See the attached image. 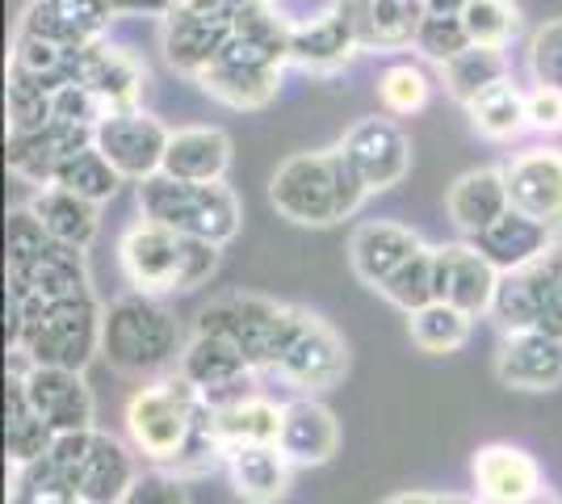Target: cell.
<instances>
[{
    "mask_svg": "<svg viewBox=\"0 0 562 504\" xmlns=\"http://www.w3.org/2000/svg\"><path fill=\"white\" fill-rule=\"evenodd\" d=\"M529 504H562V501L554 496V492H538V496H533Z\"/></svg>",
    "mask_w": 562,
    "mask_h": 504,
    "instance_id": "obj_54",
    "label": "cell"
},
{
    "mask_svg": "<svg viewBox=\"0 0 562 504\" xmlns=\"http://www.w3.org/2000/svg\"><path fill=\"white\" fill-rule=\"evenodd\" d=\"M89 144H93L89 126L50 119L47 126H34V131H9L4 160H9V172L30 186H55V172L64 168V160Z\"/></svg>",
    "mask_w": 562,
    "mask_h": 504,
    "instance_id": "obj_17",
    "label": "cell"
},
{
    "mask_svg": "<svg viewBox=\"0 0 562 504\" xmlns=\"http://www.w3.org/2000/svg\"><path fill=\"white\" fill-rule=\"evenodd\" d=\"M432 261H437V299L462 307L467 315L492 312L499 269L474 244H441L432 248Z\"/></svg>",
    "mask_w": 562,
    "mask_h": 504,
    "instance_id": "obj_21",
    "label": "cell"
},
{
    "mask_svg": "<svg viewBox=\"0 0 562 504\" xmlns=\"http://www.w3.org/2000/svg\"><path fill=\"white\" fill-rule=\"evenodd\" d=\"M177 374H186L189 383L211 400V408H227L235 400L252 395V361L244 358L232 340L214 333H193V340L181 349Z\"/></svg>",
    "mask_w": 562,
    "mask_h": 504,
    "instance_id": "obj_13",
    "label": "cell"
},
{
    "mask_svg": "<svg viewBox=\"0 0 562 504\" xmlns=\"http://www.w3.org/2000/svg\"><path fill=\"white\" fill-rule=\"evenodd\" d=\"M114 22L110 0H30L18 34H34L64 47H93Z\"/></svg>",
    "mask_w": 562,
    "mask_h": 504,
    "instance_id": "obj_19",
    "label": "cell"
},
{
    "mask_svg": "<svg viewBox=\"0 0 562 504\" xmlns=\"http://www.w3.org/2000/svg\"><path fill=\"white\" fill-rule=\"evenodd\" d=\"M101 320H105V307L97 303L93 294L55 299V303H30L25 307L22 345L13 354H25L34 366L85 370L101 354Z\"/></svg>",
    "mask_w": 562,
    "mask_h": 504,
    "instance_id": "obj_7",
    "label": "cell"
},
{
    "mask_svg": "<svg viewBox=\"0 0 562 504\" xmlns=\"http://www.w3.org/2000/svg\"><path fill=\"white\" fill-rule=\"evenodd\" d=\"M227 168H232L227 131H218V126H186V131H172L160 172L181 177V181H223Z\"/></svg>",
    "mask_w": 562,
    "mask_h": 504,
    "instance_id": "obj_32",
    "label": "cell"
},
{
    "mask_svg": "<svg viewBox=\"0 0 562 504\" xmlns=\"http://www.w3.org/2000/svg\"><path fill=\"white\" fill-rule=\"evenodd\" d=\"M541 261H546V269L559 278V287H562V236H554V244L541 253Z\"/></svg>",
    "mask_w": 562,
    "mask_h": 504,
    "instance_id": "obj_51",
    "label": "cell"
},
{
    "mask_svg": "<svg viewBox=\"0 0 562 504\" xmlns=\"http://www.w3.org/2000/svg\"><path fill=\"white\" fill-rule=\"evenodd\" d=\"M470 43V30L462 22V13H432V9H424L420 18V30H416V51L428 55V59H437V64H449L453 55H462Z\"/></svg>",
    "mask_w": 562,
    "mask_h": 504,
    "instance_id": "obj_44",
    "label": "cell"
},
{
    "mask_svg": "<svg viewBox=\"0 0 562 504\" xmlns=\"http://www.w3.org/2000/svg\"><path fill=\"white\" fill-rule=\"evenodd\" d=\"M432 97V80L420 64H391L378 76V101L386 105V114H420Z\"/></svg>",
    "mask_w": 562,
    "mask_h": 504,
    "instance_id": "obj_43",
    "label": "cell"
},
{
    "mask_svg": "<svg viewBox=\"0 0 562 504\" xmlns=\"http://www.w3.org/2000/svg\"><path fill=\"white\" fill-rule=\"evenodd\" d=\"M420 248H424V240L412 232V227H403V223H391V219L361 223L349 240L352 273H357L366 287L378 290L391 273H395L398 265L407 261V257H416Z\"/></svg>",
    "mask_w": 562,
    "mask_h": 504,
    "instance_id": "obj_25",
    "label": "cell"
},
{
    "mask_svg": "<svg viewBox=\"0 0 562 504\" xmlns=\"http://www.w3.org/2000/svg\"><path fill=\"white\" fill-rule=\"evenodd\" d=\"M50 441H55V433L47 429V421L30 404L25 379H22V361L13 354L9 383H4V455H9L13 467H25V462L47 455Z\"/></svg>",
    "mask_w": 562,
    "mask_h": 504,
    "instance_id": "obj_33",
    "label": "cell"
},
{
    "mask_svg": "<svg viewBox=\"0 0 562 504\" xmlns=\"http://www.w3.org/2000/svg\"><path fill=\"white\" fill-rule=\"evenodd\" d=\"M357 51H361L357 47V34H352L349 22L336 9L311 18V22L290 25V64L311 76L340 72Z\"/></svg>",
    "mask_w": 562,
    "mask_h": 504,
    "instance_id": "obj_28",
    "label": "cell"
},
{
    "mask_svg": "<svg viewBox=\"0 0 562 504\" xmlns=\"http://www.w3.org/2000/svg\"><path fill=\"white\" fill-rule=\"evenodd\" d=\"M378 294L386 299V303H395L398 312H420L428 307L432 299H437V261H432V248L424 244L416 257H407V261L398 265L395 273L378 287Z\"/></svg>",
    "mask_w": 562,
    "mask_h": 504,
    "instance_id": "obj_41",
    "label": "cell"
},
{
    "mask_svg": "<svg viewBox=\"0 0 562 504\" xmlns=\"http://www.w3.org/2000/svg\"><path fill=\"white\" fill-rule=\"evenodd\" d=\"M30 211L38 215V223L47 227L55 240L71 244V248H89L97 240V232H101L97 202L64 190V186H43V190L30 198Z\"/></svg>",
    "mask_w": 562,
    "mask_h": 504,
    "instance_id": "obj_34",
    "label": "cell"
},
{
    "mask_svg": "<svg viewBox=\"0 0 562 504\" xmlns=\"http://www.w3.org/2000/svg\"><path fill=\"white\" fill-rule=\"evenodd\" d=\"M47 455L68 471L85 504H117L131 492V483L139 480L131 450L101 429L55 433Z\"/></svg>",
    "mask_w": 562,
    "mask_h": 504,
    "instance_id": "obj_8",
    "label": "cell"
},
{
    "mask_svg": "<svg viewBox=\"0 0 562 504\" xmlns=\"http://www.w3.org/2000/svg\"><path fill=\"white\" fill-rule=\"evenodd\" d=\"M441 80H446V93L453 101L470 105L479 93H487L492 85L508 80V55L504 47H467L462 55H453L449 64H441Z\"/></svg>",
    "mask_w": 562,
    "mask_h": 504,
    "instance_id": "obj_36",
    "label": "cell"
},
{
    "mask_svg": "<svg viewBox=\"0 0 562 504\" xmlns=\"http://www.w3.org/2000/svg\"><path fill=\"white\" fill-rule=\"evenodd\" d=\"M9 504H85L80 488L71 483V475L55 462L50 455L34 458L18 467L13 488H9Z\"/></svg>",
    "mask_w": 562,
    "mask_h": 504,
    "instance_id": "obj_40",
    "label": "cell"
},
{
    "mask_svg": "<svg viewBox=\"0 0 562 504\" xmlns=\"http://www.w3.org/2000/svg\"><path fill=\"white\" fill-rule=\"evenodd\" d=\"M336 13L349 22L361 51H398L416 43L420 0H336Z\"/></svg>",
    "mask_w": 562,
    "mask_h": 504,
    "instance_id": "obj_23",
    "label": "cell"
},
{
    "mask_svg": "<svg viewBox=\"0 0 562 504\" xmlns=\"http://www.w3.org/2000/svg\"><path fill=\"white\" fill-rule=\"evenodd\" d=\"M117 504H189L186 483L177 471H139V480L131 483V492Z\"/></svg>",
    "mask_w": 562,
    "mask_h": 504,
    "instance_id": "obj_48",
    "label": "cell"
},
{
    "mask_svg": "<svg viewBox=\"0 0 562 504\" xmlns=\"http://www.w3.org/2000/svg\"><path fill=\"white\" fill-rule=\"evenodd\" d=\"M336 147H340L345 160L361 172V181L370 186V193L395 190L398 181L407 177V168H412V144H407V135L398 131V122H391V119L352 122L349 131H345V139Z\"/></svg>",
    "mask_w": 562,
    "mask_h": 504,
    "instance_id": "obj_16",
    "label": "cell"
},
{
    "mask_svg": "<svg viewBox=\"0 0 562 504\" xmlns=\"http://www.w3.org/2000/svg\"><path fill=\"white\" fill-rule=\"evenodd\" d=\"M218 257H223V244L172 232L151 219L126 227V236L117 244L126 282L147 294H186V290L206 287L218 269Z\"/></svg>",
    "mask_w": 562,
    "mask_h": 504,
    "instance_id": "obj_3",
    "label": "cell"
},
{
    "mask_svg": "<svg viewBox=\"0 0 562 504\" xmlns=\"http://www.w3.org/2000/svg\"><path fill=\"white\" fill-rule=\"evenodd\" d=\"M122 181H126V177L110 165V156H105L97 144L71 152L68 160H64V168L55 172V186L80 193V198H89V202H97V206H101V202H110Z\"/></svg>",
    "mask_w": 562,
    "mask_h": 504,
    "instance_id": "obj_39",
    "label": "cell"
},
{
    "mask_svg": "<svg viewBox=\"0 0 562 504\" xmlns=\"http://www.w3.org/2000/svg\"><path fill=\"white\" fill-rule=\"evenodd\" d=\"M278 446L294 467H324L340 446V425L319 400H290L281 408Z\"/></svg>",
    "mask_w": 562,
    "mask_h": 504,
    "instance_id": "obj_26",
    "label": "cell"
},
{
    "mask_svg": "<svg viewBox=\"0 0 562 504\" xmlns=\"http://www.w3.org/2000/svg\"><path fill=\"white\" fill-rule=\"evenodd\" d=\"M22 361V379L25 395L34 412L47 421L50 433H76V429H93L97 400L85 374L80 370H64V366H34V361L18 354Z\"/></svg>",
    "mask_w": 562,
    "mask_h": 504,
    "instance_id": "obj_14",
    "label": "cell"
},
{
    "mask_svg": "<svg viewBox=\"0 0 562 504\" xmlns=\"http://www.w3.org/2000/svg\"><path fill=\"white\" fill-rule=\"evenodd\" d=\"M474 488L483 504H529L541 488V467L520 446H483L474 455Z\"/></svg>",
    "mask_w": 562,
    "mask_h": 504,
    "instance_id": "obj_24",
    "label": "cell"
},
{
    "mask_svg": "<svg viewBox=\"0 0 562 504\" xmlns=\"http://www.w3.org/2000/svg\"><path fill=\"white\" fill-rule=\"evenodd\" d=\"M4 290L18 294L25 307L30 303H55V299L93 294L85 248H71V244H59L50 236L38 253L18 257V261H4Z\"/></svg>",
    "mask_w": 562,
    "mask_h": 504,
    "instance_id": "obj_11",
    "label": "cell"
},
{
    "mask_svg": "<svg viewBox=\"0 0 562 504\" xmlns=\"http://www.w3.org/2000/svg\"><path fill=\"white\" fill-rule=\"evenodd\" d=\"M218 421V437L223 446H265V441H278L281 433V408L260 400V395H244L227 408H214Z\"/></svg>",
    "mask_w": 562,
    "mask_h": 504,
    "instance_id": "obj_37",
    "label": "cell"
},
{
    "mask_svg": "<svg viewBox=\"0 0 562 504\" xmlns=\"http://www.w3.org/2000/svg\"><path fill=\"white\" fill-rule=\"evenodd\" d=\"M80 80L110 105V114H122V110H139V97L147 89V68L126 47H110L101 38L85 55Z\"/></svg>",
    "mask_w": 562,
    "mask_h": 504,
    "instance_id": "obj_29",
    "label": "cell"
},
{
    "mask_svg": "<svg viewBox=\"0 0 562 504\" xmlns=\"http://www.w3.org/2000/svg\"><path fill=\"white\" fill-rule=\"evenodd\" d=\"M495 379L513 391H554L562 383V336L504 333L495 354Z\"/></svg>",
    "mask_w": 562,
    "mask_h": 504,
    "instance_id": "obj_22",
    "label": "cell"
},
{
    "mask_svg": "<svg viewBox=\"0 0 562 504\" xmlns=\"http://www.w3.org/2000/svg\"><path fill=\"white\" fill-rule=\"evenodd\" d=\"M303 315L306 312H299V307L273 303L265 294H223L211 307L198 312L193 333L223 336L252 361V370H273L281 354L290 349L294 333L303 328Z\"/></svg>",
    "mask_w": 562,
    "mask_h": 504,
    "instance_id": "obj_6",
    "label": "cell"
},
{
    "mask_svg": "<svg viewBox=\"0 0 562 504\" xmlns=\"http://www.w3.org/2000/svg\"><path fill=\"white\" fill-rule=\"evenodd\" d=\"M492 315L504 333H550L562 336V287L546 269V261H533L513 273H499V287L492 299Z\"/></svg>",
    "mask_w": 562,
    "mask_h": 504,
    "instance_id": "obj_10",
    "label": "cell"
},
{
    "mask_svg": "<svg viewBox=\"0 0 562 504\" xmlns=\"http://www.w3.org/2000/svg\"><path fill=\"white\" fill-rule=\"evenodd\" d=\"M126 433L143 458L172 467L177 475H206L227 462L211 400L186 374L139 387L126 404Z\"/></svg>",
    "mask_w": 562,
    "mask_h": 504,
    "instance_id": "obj_1",
    "label": "cell"
},
{
    "mask_svg": "<svg viewBox=\"0 0 562 504\" xmlns=\"http://www.w3.org/2000/svg\"><path fill=\"white\" fill-rule=\"evenodd\" d=\"M470 320L462 307H453L446 299H432L428 307L407 315V328H412V345L424 354H453L470 340Z\"/></svg>",
    "mask_w": 562,
    "mask_h": 504,
    "instance_id": "obj_38",
    "label": "cell"
},
{
    "mask_svg": "<svg viewBox=\"0 0 562 504\" xmlns=\"http://www.w3.org/2000/svg\"><path fill=\"white\" fill-rule=\"evenodd\" d=\"M470 244H474L499 273H513V269H525V265L541 261V253L554 244V227H546L538 219L520 215L516 206H508L492 227L474 232Z\"/></svg>",
    "mask_w": 562,
    "mask_h": 504,
    "instance_id": "obj_27",
    "label": "cell"
},
{
    "mask_svg": "<svg viewBox=\"0 0 562 504\" xmlns=\"http://www.w3.org/2000/svg\"><path fill=\"white\" fill-rule=\"evenodd\" d=\"M290 458L281 455L278 441L265 446H232L227 450V475L235 496L244 504H278L290 492Z\"/></svg>",
    "mask_w": 562,
    "mask_h": 504,
    "instance_id": "obj_30",
    "label": "cell"
},
{
    "mask_svg": "<svg viewBox=\"0 0 562 504\" xmlns=\"http://www.w3.org/2000/svg\"><path fill=\"white\" fill-rule=\"evenodd\" d=\"M139 215L151 223H165L172 232H186L198 240L227 244L239 232V198L223 181H181L156 172L139 181Z\"/></svg>",
    "mask_w": 562,
    "mask_h": 504,
    "instance_id": "obj_5",
    "label": "cell"
},
{
    "mask_svg": "<svg viewBox=\"0 0 562 504\" xmlns=\"http://www.w3.org/2000/svg\"><path fill=\"white\" fill-rule=\"evenodd\" d=\"M462 22L470 30V43L479 47H508L520 34V9L513 0H467Z\"/></svg>",
    "mask_w": 562,
    "mask_h": 504,
    "instance_id": "obj_42",
    "label": "cell"
},
{
    "mask_svg": "<svg viewBox=\"0 0 562 504\" xmlns=\"http://www.w3.org/2000/svg\"><path fill=\"white\" fill-rule=\"evenodd\" d=\"M181 324L165 303L147 290H131L105 307L101 320V358L114 366L117 374L131 379H151L168 366L181 361Z\"/></svg>",
    "mask_w": 562,
    "mask_h": 504,
    "instance_id": "obj_4",
    "label": "cell"
},
{
    "mask_svg": "<svg viewBox=\"0 0 562 504\" xmlns=\"http://www.w3.org/2000/svg\"><path fill=\"white\" fill-rule=\"evenodd\" d=\"M269 198H273L278 215L299 227H331L361 211V202L370 198V186L345 160L340 147H324V152L290 156L273 172Z\"/></svg>",
    "mask_w": 562,
    "mask_h": 504,
    "instance_id": "obj_2",
    "label": "cell"
},
{
    "mask_svg": "<svg viewBox=\"0 0 562 504\" xmlns=\"http://www.w3.org/2000/svg\"><path fill=\"white\" fill-rule=\"evenodd\" d=\"M55 119V93L9 72V131H34Z\"/></svg>",
    "mask_w": 562,
    "mask_h": 504,
    "instance_id": "obj_45",
    "label": "cell"
},
{
    "mask_svg": "<svg viewBox=\"0 0 562 504\" xmlns=\"http://www.w3.org/2000/svg\"><path fill=\"white\" fill-rule=\"evenodd\" d=\"M168 131L160 119L143 114V110H122V114H110L93 131V144L110 156V165L126 177V181H147L165 168V152H168Z\"/></svg>",
    "mask_w": 562,
    "mask_h": 504,
    "instance_id": "obj_12",
    "label": "cell"
},
{
    "mask_svg": "<svg viewBox=\"0 0 562 504\" xmlns=\"http://www.w3.org/2000/svg\"><path fill=\"white\" fill-rule=\"evenodd\" d=\"M467 114H470V126L483 139H495V144L516 139L529 126V105H525V93L516 89L513 80H499L487 93H479L467 105Z\"/></svg>",
    "mask_w": 562,
    "mask_h": 504,
    "instance_id": "obj_35",
    "label": "cell"
},
{
    "mask_svg": "<svg viewBox=\"0 0 562 504\" xmlns=\"http://www.w3.org/2000/svg\"><path fill=\"white\" fill-rule=\"evenodd\" d=\"M508 206H513V198H508L504 168H474V172H462L446 193L449 219H453V227L467 232V236L492 227Z\"/></svg>",
    "mask_w": 562,
    "mask_h": 504,
    "instance_id": "obj_31",
    "label": "cell"
},
{
    "mask_svg": "<svg viewBox=\"0 0 562 504\" xmlns=\"http://www.w3.org/2000/svg\"><path fill=\"white\" fill-rule=\"evenodd\" d=\"M281 68H285V59L252 47L244 38H232L211 68L198 72L193 80L202 85V93L232 105V110H260L278 97Z\"/></svg>",
    "mask_w": 562,
    "mask_h": 504,
    "instance_id": "obj_9",
    "label": "cell"
},
{
    "mask_svg": "<svg viewBox=\"0 0 562 504\" xmlns=\"http://www.w3.org/2000/svg\"><path fill=\"white\" fill-rule=\"evenodd\" d=\"M424 9H432V13H462V4L467 0H420Z\"/></svg>",
    "mask_w": 562,
    "mask_h": 504,
    "instance_id": "obj_53",
    "label": "cell"
},
{
    "mask_svg": "<svg viewBox=\"0 0 562 504\" xmlns=\"http://www.w3.org/2000/svg\"><path fill=\"white\" fill-rule=\"evenodd\" d=\"M382 504H441L437 492H398V496H386Z\"/></svg>",
    "mask_w": 562,
    "mask_h": 504,
    "instance_id": "obj_52",
    "label": "cell"
},
{
    "mask_svg": "<svg viewBox=\"0 0 562 504\" xmlns=\"http://www.w3.org/2000/svg\"><path fill=\"white\" fill-rule=\"evenodd\" d=\"M508 198L520 215L546 227H562V152L559 147H529L504 165Z\"/></svg>",
    "mask_w": 562,
    "mask_h": 504,
    "instance_id": "obj_18",
    "label": "cell"
},
{
    "mask_svg": "<svg viewBox=\"0 0 562 504\" xmlns=\"http://www.w3.org/2000/svg\"><path fill=\"white\" fill-rule=\"evenodd\" d=\"M232 38L235 13H198L186 4H172V13L165 18V55L177 72H206Z\"/></svg>",
    "mask_w": 562,
    "mask_h": 504,
    "instance_id": "obj_20",
    "label": "cell"
},
{
    "mask_svg": "<svg viewBox=\"0 0 562 504\" xmlns=\"http://www.w3.org/2000/svg\"><path fill=\"white\" fill-rule=\"evenodd\" d=\"M55 119L97 131L101 122L110 119V105H105L85 80H71V85H64V89H55Z\"/></svg>",
    "mask_w": 562,
    "mask_h": 504,
    "instance_id": "obj_47",
    "label": "cell"
},
{
    "mask_svg": "<svg viewBox=\"0 0 562 504\" xmlns=\"http://www.w3.org/2000/svg\"><path fill=\"white\" fill-rule=\"evenodd\" d=\"M529 72L538 85L562 89V18H550L529 38Z\"/></svg>",
    "mask_w": 562,
    "mask_h": 504,
    "instance_id": "obj_46",
    "label": "cell"
},
{
    "mask_svg": "<svg viewBox=\"0 0 562 504\" xmlns=\"http://www.w3.org/2000/svg\"><path fill=\"white\" fill-rule=\"evenodd\" d=\"M345 370H349V349L340 333L311 312L303 315V328L294 333L290 349L273 366V374L299 391H328L345 379Z\"/></svg>",
    "mask_w": 562,
    "mask_h": 504,
    "instance_id": "obj_15",
    "label": "cell"
},
{
    "mask_svg": "<svg viewBox=\"0 0 562 504\" xmlns=\"http://www.w3.org/2000/svg\"><path fill=\"white\" fill-rule=\"evenodd\" d=\"M525 105H529V126H533V131H546V135L562 131V89L533 85V89L525 93Z\"/></svg>",
    "mask_w": 562,
    "mask_h": 504,
    "instance_id": "obj_49",
    "label": "cell"
},
{
    "mask_svg": "<svg viewBox=\"0 0 562 504\" xmlns=\"http://www.w3.org/2000/svg\"><path fill=\"white\" fill-rule=\"evenodd\" d=\"M177 0H110L114 18H168Z\"/></svg>",
    "mask_w": 562,
    "mask_h": 504,
    "instance_id": "obj_50",
    "label": "cell"
}]
</instances>
